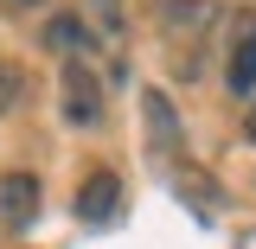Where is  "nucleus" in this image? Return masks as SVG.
Instances as JSON below:
<instances>
[{
    "instance_id": "nucleus-5",
    "label": "nucleus",
    "mask_w": 256,
    "mask_h": 249,
    "mask_svg": "<svg viewBox=\"0 0 256 249\" xmlns=\"http://www.w3.org/2000/svg\"><path fill=\"white\" fill-rule=\"evenodd\" d=\"M230 90H237V96H256V32L237 45V58H230Z\"/></svg>"
},
{
    "instance_id": "nucleus-4",
    "label": "nucleus",
    "mask_w": 256,
    "mask_h": 249,
    "mask_svg": "<svg viewBox=\"0 0 256 249\" xmlns=\"http://www.w3.org/2000/svg\"><path fill=\"white\" fill-rule=\"evenodd\" d=\"M45 45L64 51V58H90V26L70 19V13H58V19H45Z\"/></svg>"
},
{
    "instance_id": "nucleus-2",
    "label": "nucleus",
    "mask_w": 256,
    "mask_h": 249,
    "mask_svg": "<svg viewBox=\"0 0 256 249\" xmlns=\"http://www.w3.org/2000/svg\"><path fill=\"white\" fill-rule=\"evenodd\" d=\"M38 218V173H0V230L26 237Z\"/></svg>"
},
{
    "instance_id": "nucleus-8",
    "label": "nucleus",
    "mask_w": 256,
    "mask_h": 249,
    "mask_svg": "<svg viewBox=\"0 0 256 249\" xmlns=\"http://www.w3.org/2000/svg\"><path fill=\"white\" fill-rule=\"evenodd\" d=\"M244 134H250V141H256V102H250V115H244Z\"/></svg>"
},
{
    "instance_id": "nucleus-1",
    "label": "nucleus",
    "mask_w": 256,
    "mask_h": 249,
    "mask_svg": "<svg viewBox=\"0 0 256 249\" xmlns=\"http://www.w3.org/2000/svg\"><path fill=\"white\" fill-rule=\"evenodd\" d=\"M58 109L70 128H102V83H96L90 58H64L58 70Z\"/></svg>"
},
{
    "instance_id": "nucleus-7",
    "label": "nucleus",
    "mask_w": 256,
    "mask_h": 249,
    "mask_svg": "<svg viewBox=\"0 0 256 249\" xmlns=\"http://www.w3.org/2000/svg\"><path fill=\"white\" fill-rule=\"evenodd\" d=\"M26 96V77H20V64L0 58V115H13V102Z\"/></svg>"
},
{
    "instance_id": "nucleus-9",
    "label": "nucleus",
    "mask_w": 256,
    "mask_h": 249,
    "mask_svg": "<svg viewBox=\"0 0 256 249\" xmlns=\"http://www.w3.org/2000/svg\"><path fill=\"white\" fill-rule=\"evenodd\" d=\"M102 13H109V26H116V0H102Z\"/></svg>"
},
{
    "instance_id": "nucleus-3",
    "label": "nucleus",
    "mask_w": 256,
    "mask_h": 249,
    "mask_svg": "<svg viewBox=\"0 0 256 249\" xmlns=\"http://www.w3.org/2000/svg\"><path fill=\"white\" fill-rule=\"evenodd\" d=\"M116 205H122V179H116L109 166H96L90 179L77 186V218H84V224H109Z\"/></svg>"
},
{
    "instance_id": "nucleus-6",
    "label": "nucleus",
    "mask_w": 256,
    "mask_h": 249,
    "mask_svg": "<svg viewBox=\"0 0 256 249\" xmlns=\"http://www.w3.org/2000/svg\"><path fill=\"white\" fill-rule=\"evenodd\" d=\"M148 128H154V147L166 154V147H173V102L160 90H148Z\"/></svg>"
},
{
    "instance_id": "nucleus-10",
    "label": "nucleus",
    "mask_w": 256,
    "mask_h": 249,
    "mask_svg": "<svg viewBox=\"0 0 256 249\" xmlns=\"http://www.w3.org/2000/svg\"><path fill=\"white\" fill-rule=\"evenodd\" d=\"M13 6H38V0H13Z\"/></svg>"
}]
</instances>
